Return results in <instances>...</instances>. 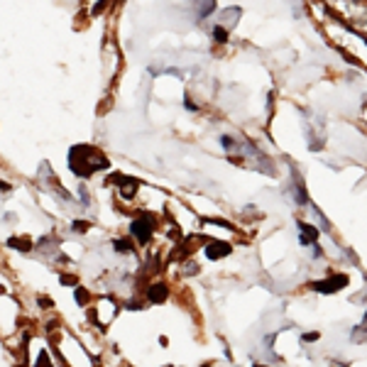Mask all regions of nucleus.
<instances>
[{
  "label": "nucleus",
  "mask_w": 367,
  "mask_h": 367,
  "mask_svg": "<svg viewBox=\"0 0 367 367\" xmlns=\"http://www.w3.org/2000/svg\"><path fill=\"white\" fill-rule=\"evenodd\" d=\"M69 164H71L74 174H79V176H88V174H93L98 167H108V159H105L98 150L81 145V147H74V150H71V154H69Z\"/></svg>",
  "instance_id": "f257e3e1"
},
{
  "label": "nucleus",
  "mask_w": 367,
  "mask_h": 367,
  "mask_svg": "<svg viewBox=\"0 0 367 367\" xmlns=\"http://www.w3.org/2000/svg\"><path fill=\"white\" fill-rule=\"evenodd\" d=\"M152 225H154L152 218H150V216H142V218H137V220L133 223V235H135L140 242H147V240L152 237V233H154Z\"/></svg>",
  "instance_id": "f03ea898"
},
{
  "label": "nucleus",
  "mask_w": 367,
  "mask_h": 367,
  "mask_svg": "<svg viewBox=\"0 0 367 367\" xmlns=\"http://www.w3.org/2000/svg\"><path fill=\"white\" fill-rule=\"evenodd\" d=\"M345 284H348V277H345V274H335V277H331V279H326V282H316L314 289L321 291V294H333V291L343 289Z\"/></svg>",
  "instance_id": "7ed1b4c3"
},
{
  "label": "nucleus",
  "mask_w": 367,
  "mask_h": 367,
  "mask_svg": "<svg viewBox=\"0 0 367 367\" xmlns=\"http://www.w3.org/2000/svg\"><path fill=\"white\" fill-rule=\"evenodd\" d=\"M206 255H208L211 260L225 257V255H230V245H228V242H211L208 248H206Z\"/></svg>",
  "instance_id": "20e7f679"
},
{
  "label": "nucleus",
  "mask_w": 367,
  "mask_h": 367,
  "mask_svg": "<svg viewBox=\"0 0 367 367\" xmlns=\"http://www.w3.org/2000/svg\"><path fill=\"white\" fill-rule=\"evenodd\" d=\"M299 230L303 233V235H301V242H303V245H309V242H314V240L318 237V230L311 228V225H306V223H299Z\"/></svg>",
  "instance_id": "39448f33"
},
{
  "label": "nucleus",
  "mask_w": 367,
  "mask_h": 367,
  "mask_svg": "<svg viewBox=\"0 0 367 367\" xmlns=\"http://www.w3.org/2000/svg\"><path fill=\"white\" fill-rule=\"evenodd\" d=\"M167 299V286L164 284H154L150 289V301H164Z\"/></svg>",
  "instance_id": "423d86ee"
},
{
  "label": "nucleus",
  "mask_w": 367,
  "mask_h": 367,
  "mask_svg": "<svg viewBox=\"0 0 367 367\" xmlns=\"http://www.w3.org/2000/svg\"><path fill=\"white\" fill-rule=\"evenodd\" d=\"M213 37H216L218 42H225V39H228V34H225V27H213Z\"/></svg>",
  "instance_id": "0eeeda50"
},
{
  "label": "nucleus",
  "mask_w": 367,
  "mask_h": 367,
  "mask_svg": "<svg viewBox=\"0 0 367 367\" xmlns=\"http://www.w3.org/2000/svg\"><path fill=\"white\" fill-rule=\"evenodd\" d=\"M115 250H120V252H130V245H128L125 240H115Z\"/></svg>",
  "instance_id": "6e6552de"
},
{
  "label": "nucleus",
  "mask_w": 367,
  "mask_h": 367,
  "mask_svg": "<svg viewBox=\"0 0 367 367\" xmlns=\"http://www.w3.org/2000/svg\"><path fill=\"white\" fill-rule=\"evenodd\" d=\"M76 299H79L81 303H86V299H88V294H86L83 289H79V291H76Z\"/></svg>",
  "instance_id": "1a4fd4ad"
},
{
  "label": "nucleus",
  "mask_w": 367,
  "mask_h": 367,
  "mask_svg": "<svg viewBox=\"0 0 367 367\" xmlns=\"http://www.w3.org/2000/svg\"><path fill=\"white\" fill-rule=\"evenodd\" d=\"M86 228H88V225H86V223H74V230H81V233H83V230H86Z\"/></svg>",
  "instance_id": "9d476101"
}]
</instances>
